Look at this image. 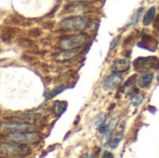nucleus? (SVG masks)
<instances>
[{"label": "nucleus", "mask_w": 159, "mask_h": 158, "mask_svg": "<svg viewBox=\"0 0 159 158\" xmlns=\"http://www.w3.org/2000/svg\"><path fill=\"white\" fill-rule=\"evenodd\" d=\"M39 128L30 122H24L17 119H9L5 122H0V132L9 134L17 132H27V131H37Z\"/></svg>", "instance_id": "f257e3e1"}, {"label": "nucleus", "mask_w": 159, "mask_h": 158, "mask_svg": "<svg viewBox=\"0 0 159 158\" xmlns=\"http://www.w3.org/2000/svg\"><path fill=\"white\" fill-rule=\"evenodd\" d=\"M0 153L11 157H24L30 156L32 150L29 148V145L9 142L0 143Z\"/></svg>", "instance_id": "f03ea898"}, {"label": "nucleus", "mask_w": 159, "mask_h": 158, "mask_svg": "<svg viewBox=\"0 0 159 158\" xmlns=\"http://www.w3.org/2000/svg\"><path fill=\"white\" fill-rule=\"evenodd\" d=\"M6 139L9 142L25 144V145H34L38 144L42 141V136L36 131H27V132H17L7 134Z\"/></svg>", "instance_id": "7ed1b4c3"}, {"label": "nucleus", "mask_w": 159, "mask_h": 158, "mask_svg": "<svg viewBox=\"0 0 159 158\" xmlns=\"http://www.w3.org/2000/svg\"><path fill=\"white\" fill-rule=\"evenodd\" d=\"M90 20L89 18L84 16H71L63 19L60 22L61 29L67 32H79L86 29Z\"/></svg>", "instance_id": "20e7f679"}, {"label": "nucleus", "mask_w": 159, "mask_h": 158, "mask_svg": "<svg viewBox=\"0 0 159 158\" xmlns=\"http://www.w3.org/2000/svg\"><path fill=\"white\" fill-rule=\"evenodd\" d=\"M89 36L87 34L67 35L60 40V47L62 50L83 47L89 42Z\"/></svg>", "instance_id": "39448f33"}, {"label": "nucleus", "mask_w": 159, "mask_h": 158, "mask_svg": "<svg viewBox=\"0 0 159 158\" xmlns=\"http://www.w3.org/2000/svg\"><path fill=\"white\" fill-rule=\"evenodd\" d=\"M134 68L138 72H143L159 67V59L157 57H140L133 62Z\"/></svg>", "instance_id": "423d86ee"}, {"label": "nucleus", "mask_w": 159, "mask_h": 158, "mask_svg": "<svg viewBox=\"0 0 159 158\" xmlns=\"http://www.w3.org/2000/svg\"><path fill=\"white\" fill-rule=\"evenodd\" d=\"M123 82V78L120 74H118L117 73H113L112 74H110L109 76H107L103 83H102V88L106 91L114 89L116 88H117L118 86H120Z\"/></svg>", "instance_id": "0eeeda50"}, {"label": "nucleus", "mask_w": 159, "mask_h": 158, "mask_svg": "<svg viewBox=\"0 0 159 158\" xmlns=\"http://www.w3.org/2000/svg\"><path fill=\"white\" fill-rule=\"evenodd\" d=\"M83 52V47H76V48H72V49H65L62 50L61 52L58 53L56 55V60L60 61H69L72 60L78 55H80Z\"/></svg>", "instance_id": "6e6552de"}, {"label": "nucleus", "mask_w": 159, "mask_h": 158, "mask_svg": "<svg viewBox=\"0 0 159 158\" xmlns=\"http://www.w3.org/2000/svg\"><path fill=\"white\" fill-rule=\"evenodd\" d=\"M130 61L128 59H118L116 60L112 65V71L114 73H124L129 70Z\"/></svg>", "instance_id": "1a4fd4ad"}, {"label": "nucleus", "mask_w": 159, "mask_h": 158, "mask_svg": "<svg viewBox=\"0 0 159 158\" xmlns=\"http://www.w3.org/2000/svg\"><path fill=\"white\" fill-rule=\"evenodd\" d=\"M19 32V29L16 28V27H11V26H7V27H5L2 29L1 31V34H0V37L2 39L3 42L5 43H9L14 35Z\"/></svg>", "instance_id": "9d476101"}, {"label": "nucleus", "mask_w": 159, "mask_h": 158, "mask_svg": "<svg viewBox=\"0 0 159 158\" xmlns=\"http://www.w3.org/2000/svg\"><path fill=\"white\" fill-rule=\"evenodd\" d=\"M153 78H154L153 74H151V73H145V74H142L138 78V80H137V86L139 88H147L152 83Z\"/></svg>", "instance_id": "9b49d317"}, {"label": "nucleus", "mask_w": 159, "mask_h": 158, "mask_svg": "<svg viewBox=\"0 0 159 158\" xmlns=\"http://www.w3.org/2000/svg\"><path fill=\"white\" fill-rule=\"evenodd\" d=\"M155 16H156V7H150L147 12L144 14V17H143V23L144 26H148L150 25L154 19H155Z\"/></svg>", "instance_id": "f8f14e48"}, {"label": "nucleus", "mask_w": 159, "mask_h": 158, "mask_svg": "<svg viewBox=\"0 0 159 158\" xmlns=\"http://www.w3.org/2000/svg\"><path fill=\"white\" fill-rule=\"evenodd\" d=\"M143 7H140V8H138V9L135 11V13L132 15V17L130 18L128 24L126 25V28H125L126 30L129 29V28H130L131 26L135 25L136 23H138V21H139V20H140L142 14H143Z\"/></svg>", "instance_id": "ddd939ff"}, {"label": "nucleus", "mask_w": 159, "mask_h": 158, "mask_svg": "<svg viewBox=\"0 0 159 158\" xmlns=\"http://www.w3.org/2000/svg\"><path fill=\"white\" fill-rule=\"evenodd\" d=\"M67 107V102H56L53 105V113L56 115H61L66 109Z\"/></svg>", "instance_id": "4468645a"}, {"label": "nucleus", "mask_w": 159, "mask_h": 158, "mask_svg": "<svg viewBox=\"0 0 159 158\" xmlns=\"http://www.w3.org/2000/svg\"><path fill=\"white\" fill-rule=\"evenodd\" d=\"M144 100V94L143 93H136L133 95L130 99V103L133 107H138L139 105L142 104V102Z\"/></svg>", "instance_id": "2eb2a0df"}, {"label": "nucleus", "mask_w": 159, "mask_h": 158, "mask_svg": "<svg viewBox=\"0 0 159 158\" xmlns=\"http://www.w3.org/2000/svg\"><path fill=\"white\" fill-rule=\"evenodd\" d=\"M123 138H124V132H119L116 137L115 139H113L111 141V143L109 145V147H111L112 149H116L119 145V143L123 141Z\"/></svg>", "instance_id": "dca6fc26"}, {"label": "nucleus", "mask_w": 159, "mask_h": 158, "mask_svg": "<svg viewBox=\"0 0 159 158\" xmlns=\"http://www.w3.org/2000/svg\"><path fill=\"white\" fill-rule=\"evenodd\" d=\"M105 121H106V115H105L104 114H101V115H99L96 117V119H95V121H94V126L98 129V128H100L101 126L104 125V124H105Z\"/></svg>", "instance_id": "f3484780"}, {"label": "nucleus", "mask_w": 159, "mask_h": 158, "mask_svg": "<svg viewBox=\"0 0 159 158\" xmlns=\"http://www.w3.org/2000/svg\"><path fill=\"white\" fill-rule=\"evenodd\" d=\"M120 39H121V34H117L116 36H115L114 39H113V40L111 41V43H110L109 50H113V48H114L115 47H116V45L118 44V42L120 41Z\"/></svg>", "instance_id": "a211bd4d"}, {"label": "nucleus", "mask_w": 159, "mask_h": 158, "mask_svg": "<svg viewBox=\"0 0 159 158\" xmlns=\"http://www.w3.org/2000/svg\"><path fill=\"white\" fill-rule=\"evenodd\" d=\"M20 42V46L22 47H32L34 44L33 43V41L29 40V39H26V38H21L19 40Z\"/></svg>", "instance_id": "6ab92c4d"}, {"label": "nucleus", "mask_w": 159, "mask_h": 158, "mask_svg": "<svg viewBox=\"0 0 159 158\" xmlns=\"http://www.w3.org/2000/svg\"><path fill=\"white\" fill-rule=\"evenodd\" d=\"M118 119H119V117L117 116V117H116V118H113V119L109 122V124H108V129H109V131H110V132H112V130H114V129H116V125H117V123H118Z\"/></svg>", "instance_id": "aec40b11"}, {"label": "nucleus", "mask_w": 159, "mask_h": 158, "mask_svg": "<svg viewBox=\"0 0 159 158\" xmlns=\"http://www.w3.org/2000/svg\"><path fill=\"white\" fill-rule=\"evenodd\" d=\"M28 34H29L31 36L37 37V36H40V34H41V32H40V30H39V29H36V28H34V29H31V30L28 32Z\"/></svg>", "instance_id": "412c9836"}, {"label": "nucleus", "mask_w": 159, "mask_h": 158, "mask_svg": "<svg viewBox=\"0 0 159 158\" xmlns=\"http://www.w3.org/2000/svg\"><path fill=\"white\" fill-rule=\"evenodd\" d=\"M103 157H114V156L109 152H105L104 155H103Z\"/></svg>", "instance_id": "4be33fe9"}, {"label": "nucleus", "mask_w": 159, "mask_h": 158, "mask_svg": "<svg viewBox=\"0 0 159 158\" xmlns=\"http://www.w3.org/2000/svg\"><path fill=\"white\" fill-rule=\"evenodd\" d=\"M155 27H157L159 30V15L158 17H157V19L156 21H155Z\"/></svg>", "instance_id": "5701e85b"}, {"label": "nucleus", "mask_w": 159, "mask_h": 158, "mask_svg": "<svg viewBox=\"0 0 159 158\" xmlns=\"http://www.w3.org/2000/svg\"><path fill=\"white\" fill-rule=\"evenodd\" d=\"M70 1H74V2H88L90 0H70Z\"/></svg>", "instance_id": "b1692460"}]
</instances>
